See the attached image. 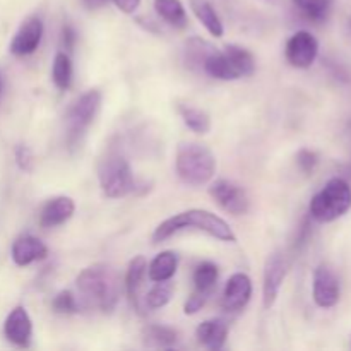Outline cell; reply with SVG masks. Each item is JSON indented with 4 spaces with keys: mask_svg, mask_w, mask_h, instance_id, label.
Masks as SVG:
<instances>
[{
    "mask_svg": "<svg viewBox=\"0 0 351 351\" xmlns=\"http://www.w3.org/2000/svg\"><path fill=\"white\" fill-rule=\"evenodd\" d=\"M75 285L88 307L98 308L103 314L115 311L120 298V278L115 267L110 264H93L79 273Z\"/></svg>",
    "mask_w": 351,
    "mask_h": 351,
    "instance_id": "1",
    "label": "cell"
},
{
    "mask_svg": "<svg viewBox=\"0 0 351 351\" xmlns=\"http://www.w3.org/2000/svg\"><path fill=\"white\" fill-rule=\"evenodd\" d=\"M219 269L215 263H201L194 269V276H192V281H194L195 290L206 291V293H213L216 283H218Z\"/></svg>",
    "mask_w": 351,
    "mask_h": 351,
    "instance_id": "25",
    "label": "cell"
},
{
    "mask_svg": "<svg viewBox=\"0 0 351 351\" xmlns=\"http://www.w3.org/2000/svg\"><path fill=\"white\" fill-rule=\"evenodd\" d=\"M209 295H211V293H206V291L194 290V293H192L191 297L187 298V302H185V305H184V312H185V314H187V315L197 314V312L201 311V308L206 305V302H208Z\"/></svg>",
    "mask_w": 351,
    "mask_h": 351,
    "instance_id": "30",
    "label": "cell"
},
{
    "mask_svg": "<svg viewBox=\"0 0 351 351\" xmlns=\"http://www.w3.org/2000/svg\"><path fill=\"white\" fill-rule=\"evenodd\" d=\"M185 230H197V232L208 233L213 239H218L221 242H237V235L233 233L232 226L219 218L218 215L206 209H187L171 218L165 219L163 223L156 226L153 233V242L160 243L168 240L177 233L185 232Z\"/></svg>",
    "mask_w": 351,
    "mask_h": 351,
    "instance_id": "2",
    "label": "cell"
},
{
    "mask_svg": "<svg viewBox=\"0 0 351 351\" xmlns=\"http://www.w3.org/2000/svg\"><path fill=\"white\" fill-rule=\"evenodd\" d=\"M175 168L184 184L201 187L215 177L216 158L204 144L182 143L175 156Z\"/></svg>",
    "mask_w": 351,
    "mask_h": 351,
    "instance_id": "4",
    "label": "cell"
},
{
    "mask_svg": "<svg viewBox=\"0 0 351 351\" xmlns=\"http://www.w3.org/2000/svg\"><path fill=\"white\" fill-rule=\"evenodd\" d=\"M10 256L16 266H29L36 261H43L48 256V249L40 239L33 235H21L10 249Z\"/></svg>",
    "mask_w": 351,
    "mask_h": 351,
    "instance_id": "17",
    "label": "cell"
},
{
    "mask_svg": "<svg viewBox=\"0 0 351 351\" xmlns=\"http://www.w3.org/2000/svg\"><path fill=\"white\" fill-rule=\"evenodd\" d=\"M117 5V9H120L125 14H134L141 5V0H110Z\"/></svg>",
    "mask_w": 351,
    "mask_h": 351,
    "instance_id": "33",
    "label": "cell"
},
{
    "mask_svg": "<svg viewBox=\"0 0 351 351\" xmlns=\"http://www.w3.org/2000/svg\"><path fill=\"white\" fill-rule=\"evenodd\" d=\"M201 67L206 74L219 81H237L250 77L256 72V58L240 45H226L223 50H213Z\"/></svg>",
    "mask_w": 351,
    "mask_h": 351,
    "instance_id": "3",
    "label": "cell"
},
{
    "mask_svg": "<svg viewBox=\"0 0 351 351\" xmlns=\"http://www.w3.org/2000/svg\"><path fill=\"white\" fill-rule=\"evenodd\" d=\"M3 336L7 338V341L19 348L29 346L31 338H33V322L23 305H17L7 315L5 322H3Z\"/></svg>",
    "mask_w": 351,
    "mask_h": 351,
    "instance_id": "15",
    "label": "cell"
},
{
    "mask_svg": "<svg viewBox=\"0 0 351 351\" xmlns=\"http://www.w3.org/2000/svg\"><path fill=\"white\" fill-rule=\"evenodd\" d=\"M173 290H175V287H173V283H171V280L158 281V283L154 285L149 291H147L146 297H144L146 307L147 308L165 307V305L171 300V297H173Z\"/></svg>",
    "mask_w": 351,
    "mask_h": 351,
    "instance_id": "27",
    "label": "cell"
},
{
    "mask_svg": "<svg viewBox=\"0 0 351 351\" xmlns=\"http://www.w3.org/2000/svg\"><path fill=\"white\" fill-rule=\"evenodd\" d=\"M197 343L211 351H218L225 346L228 338V324L223 319H208L195 329Z\"/></svg>",
    "mask_w": 351,
    "mask_h": 351,
    "instance_id": "18",
    "label": "cell"
},
{
    "mask_svg": "<svg viewBox=\"0 0 351 351\" xmlns=\"http://www.w3.org/2000/svg\"><path fill=\"white\" fill-rule=\"evenodd\" d=\"M351 209V187L346 180L331 178L317 194L312 197L308 211L319 223H331L345 216Z\"/></svg>",
    "mask_w": 351,
    "mask_h": 351,
    "instance_id": "6",
    "label": "cell"
},
{
    "mask_svg": "<svg viewBox=\"0 0 351 351\" xmlns=\"http://www.w3.org/2000/svg\"><path fill=\"white\" fill-rule=\"evenodd\" d=\"M16 161L21 170L29 171L33 168V153L27 146H17L16 149Z\"/></svg>",
    "mask_w": 351,
    "mask_h": 351,
    "instance_id": "31",
    "label": "cell"
},
{
    "mask_svg": "<svg viewBox=\"0 0 351 351\" xmlns=\"http://www.w3.org/2000/svg\"><path fill=\"white\" fill-rule=\"evenodd\" d=\"M43 31V21L38 16H29L27 19H24L19 29L14 34L12 41H10V53L16 55V57L33 55L38 50V47H40Z\"/></svg>",
    "mask_w": 351,
    "mask_h": 351,
    "instance_id": "12",
    "label": "cell"
},
{
    "mask_svg": "<svg viewBox=\"0 0 351 351\" xmlns=\"http://www.w3.org/2000/svg\"><path fill=\"white\" fill-rule=\"evenodd\" d=\"M51 308H53L55 314H62V315L75 314V312L79 311L77 298H75V295L69 290L58 291V293L53 297V300H51Z\"/></svg>",
    "mask_w": 351,
    "mask_h": 351,
    "instance_id": "28",
    "label": "cell"
},
{
    "mask_svg": "<svg viewBox=\"0 0 351 351\" xmlns=\"http://www.w3.org/2000/svg\"><path fill=\"white\" fill-rule=\"evenodd\" d=\"M101 91L99 89H89L82 93L65 113V127H67V141L69 144L81 143L82 136L95 122L99 108H101Z\"/></svg>",
    "mask_w": 351,
    "mask_h": 351,
    "instance_id": "7",
    "label": "cell"
},
{
    "mask_svg": "<svg viewBox=\"0 0 351 351\" xmlns=\"http://www.w3.org/2000/svg\"><path fill=\"white\" fill-rule=\"evenodd\" d=\"M319 55V41L308 31H297L285 47V57L295 69H308Z\"/></svg>",
    "mask_w": 351,
    "mask_h": 351,
    "instance_id": "10",
    "label": "cell"
},
{
    "mask_svg": "<svg viewBox=\"0 0 351 351\" xmlns=\"http://www.w3.org/2000/svg\"><path fill=\"white\" fill-rule=\"evenodd\" d=\"M209 195L228 215L242 216L249 213V195H247L245 189L242 185L235 184V182L226 180V178H219V180L213 182L211 187H209Z\"/></svg>",
    "mask_w": 351,
    "mask_h": 351,
    "instance_id": "8",
    "label": "cell"
},
{
    "mask_svg": "<svg viewBox=\"0 0 351 351\" xmlns=\"http://www.w3.org/2000/svg\"><path fill=\"white\" fill-rule=\"evenodd\" d=\"M192 12L195 14V17L199 19V23L208 29V33L211 36L219 38L223 36L225 29H223V23L219 19L218 12L215 10V7L211 5V2L208 0H191Z\"/></svg>",
    "mask_w": 351,
    "mask_h": 351,
    "instance_id": "22",
    "label": "cell"
},
{
    "mask_svg": "<svg viewBox=\"0 0 351 351\" xmlns=\"http://www.w3.org/2000/svg\"><path fill=\"white\" fill-rule=\"evenodd\" d=\"M75 211L74 199L69 195H57L51 197L40 211L41 228H57L72 218Z\"/></svg>",
    "mask_w": 351,
    "mask_h": 351,
    "instance_id": "16",
    "label": "cell"
},
{
    "mask_svg": "<svg viewBox=\"0 0 351 351\" xmlns=\"http://www.w3.org/2000/svg\"><path fill=\"white\" fill-rule=\"evenodd\" d=\"M108 2L110 0H82V3H84L86 9H89V10L101 9V7H105Z\"/></svg>",
    "mask_w": 351,
    "mask_h": 351,
    "instance_id": "34",
    "label": "cell"
},
{
    "mask_svg": "<svg viewBox=\"0 0 351 351\" xmlns=\"http://www.w3.org/2000/svg\"><path fill=\"white\" fill-rule=\"evenodd\" d=\"M147 276V263L143 256L134 257L129 263V267H127L125 273V291L127 297H129L130 305L134 307V311L137 314H146V302H144L143 297V288L144 281H146Z\"/></svg>",
    "mask_w": 351,
    "mask_h": 351,
    "instance_id": "13",
    "label": "cell"
},
{
    "mask_svg": "<svg viewBox=\"0 0 351 351\" xmlns=\"http://www.w3.org/2000/svg\"><path fill=\"white\" fill-rule=\"evenodd\" d=\"M293 3L302 16L315 24L326 23L331 16L332 0H293Z\"/></svg>",
    "mask_w": 351,
    "mask_h": 351,
    "instance_id": "24",
    "label": "cell"
},
{
    "mask_svg": "<svg viewBox=\"0 0 351 351\" xmlns=\"http://www.w3.org/2000/svg\"><path fill=\"white\" fill-rule=\"evenodd\" d=\"M297 163H298V168H300L304 173L311 175L312 171L315 170V167L319 165L317 153H314V151L311 149H300L297 154Z\"/></svg>",
    "mask_w": 351,
    "mask_h": 351,
    "instance_id": "29",
    "label": "cell"
},
{
    "mask_svg": "<svg viewBox=\"0 0 351 351\" xmlns=\"http://www.w3.org/2000/svg\"><path fill=\"white\" fill-rule=\"evenodd\" d=\"M154 9L168 26L175 27V29L187 27L189 17L180 0H154Z\"/></svg>",
    "mask_w": 351,
    "mask_h": 351,
    "instance_id": "21",
    "label": "cell"
},
{
    "mask_svg": "<svg viewBox=\"0 0 351 351\" xmlns=\"http://www.w3.org/2000/svg\"><path fill=\"white\" fill-rule=\"evenodd\" d=\"M143 341L149 348H173L180 341V335L177 329L168 326L151 324L144 328Z\"/></svg>",
    "mask_w": 351,
    "mask_h": 351,
    "instance_id": "19",
    "label": "cell"
},
{
    "mask_svg": "<svg viewBox=\"0 0 351 351\" xmlns=\"http://www.w3.org/2000/svg\"><path fill=\"white\" fill-rule=\"evenodd\" d=\"M312 297L321 308L335 307L341 297V285L338 274L331 266L321 264L314 271V285H312Z\"/></svg>",
    "mask_w": 351,
    "mask_h": 351,
    "instance_id": "11",
    "label": "cell"
},
{
    "mask_svg": "<svg viewBox=\"0 0 351 351\" xmlns=\"http://www.w3.org/2000/svg\"><path fill=\"white\" fill-rule=\"evenodd\" d=\"M180 117L185 125L195 134H208L211 130V117L208 112L195 106H180Z\"/></svg>",
    "mask_w": 351,
    "mask_h": 351,
    "instance_id": "26",
    "label": "cell"
},
{
    "mask_svg": "<svg viewBox=\"0 0 351 351\" xmlns=\"http://www.w3.org/2000/svg\"><path fill=\"white\" fill-rule=\"evenodd\" d=\"M252 298V281L247 274L235 273L226 281L223 290L221 305L226 312H240Z\"/></svg>",
    "mask_w": 351,
    "mask_h": 351,
    "instance_id": "14",
    "label": "cell"
},
{
    "mask_svg": "<svg viewBox=\"0 0 351 351\" xmlns=\"http://www.w3.org/2000/svg\"><path fill=\"white\" fill-rule=\"evenodd\" d=\"M288 273V261L283 252H273L267 256L266 264H264V276H263V302L264 308L269 311L278 300L281 285Z\"/></svg>",
    "mask_w": 351,
    "mask_h": 351,
    "instance_id": "9",
    "label": "cell"
},
{
    "mask_svg": "<svg viewBox=\"0 0 351 351\" xmlns=\"http://www.w3.org/2000/svg\"><path fill=\"white\" fill-rule=\"evenodd\" d=\"M2 88H3V86H2V74H0V95H2Z\"/></svg>",
    "mask_w": 351,
    "mask_h": 351,
    "instance_id": "35",
    "label": "cell"
},
{
    "mask_svg": "<svg viewBox=\"0 0 351 351\" xmlns=\"http://www.w3.org/2000/svg\"><path fill=\"white\" fill-rule=\"evenodd\" d=\"M178 267V256L171 250H165V252L158 254L149 264H147V278L153 283L158 281L171 280L177 273Z\"/></svg>",
    "mask_w": 351,
    "mask_h": 351,
    "instance_id": "20",
    "label": "cell"
},
{
    "mask_svg": "<svg viewBox=\"0 0 351 351\" xmlns=\"http://www.w3.org/2000/svg\"><path fill=\"white\" fill-rule=\"evenodd\" d=\"M98 180L103 194L110 199L125 197L137 189L132 168L119 151H108L99 160Z\"/></svg>",
    "mask_w": 351,
    "mask_h": 351,
    "instance_id": "5",
    "label": "cell"
},
{
    "mask_svg": "<svg viewBox=\"0 0 351 351\" xmlns=\"http://www.w3.org/2000/svg\"><path fill=\"white\" fill-rule=\"evenodd\" d=\"M72 77H74V67H72L71 57L67 51H58L53 58V65H51V81H53L55 88L65 91L71 88Z\"/></svg>",
    "mask_w": 351,
    "mask_h": 351,
    "instance_id": "23",
    "label": "cell"
},
{
    "mask_svg": "<svg viewBox=\"0 0 351 351\" xmlns=\"http://www.w3.org/2000/svg\"><path fill=\"white\" fill-rule=\"evenodd\" d=\"M75 40H77V34H75L74 27L71 24H65L64 29H62V43H64V48L67 51H72L74 48Z\"/></svg>",
    "mask_w": 351,
    "mask_h": 351,
    "instance_id": "32",
    "label": "cell"
}]
</instances>
